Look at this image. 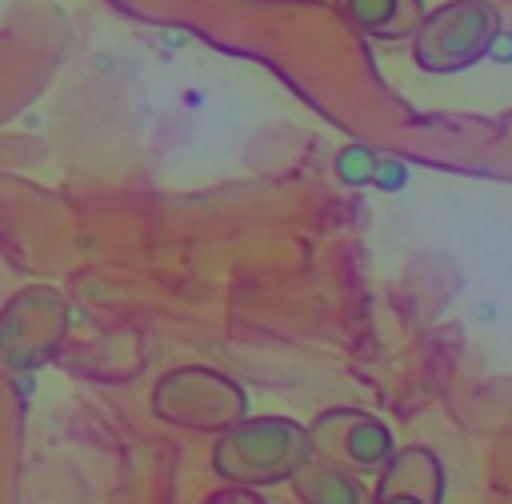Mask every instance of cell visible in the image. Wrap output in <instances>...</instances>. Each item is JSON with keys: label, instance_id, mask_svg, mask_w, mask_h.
Here are the masks:
<instances>
[{"label": "cell", "instance_id": "cell-5", "mask_svg": "<svg viewBox=\"0 0 512 504\" xmlns=\"http://www.w3.org/2000/svg\"><path fill=\"white\" fill-rule=\"evenodd\" d=\"M64 332V304L52 288H24L0 312V368H36Z\"/></svg>", "mask_w": 512, "mask_h": 504}, {"label": "cell", "instance_id": "cell-6", "mask_svg": "<svg viewBox=\"0 0 512 504\" xmlns=\"http://www.w3.org/2000/svg\"><path fill=\"white\" fill-rule=\"evenodd\" d=\"M372 504H444V464L432 448L408 444L392 448V456L380 468Z\"/></svg>", "mask_w": 512, "mask_h": 504}, {"label": "cell", "instance_id": "cell-7", "mask_svg": "<svg viewBox=\"0 0 512 504\" xmlns=\"http://www.w3.org/2000/svg\"><path fill=\"white\" fill-rule=\"evenodd\" d=\"M300 504H372L368 488L360 484V472H348L332 460L304 456V464L288 476Z\"/></svg>", "mask_w": 512, "mask_h": 504}, {"label": "cell", "instance_id": "cell-9", "mask_svg": "<svg viewBox=\"0 0 512 504\" xmlns=\"http://www.w3.org/2000/svg\"><path fill=\"white\" fill-rule=\"evenodd\" d=\"M336 172H340V180H348V184H380V188H396V180H388L384 172H404V164H396L392 156H380V152H372V148H344L340 156H336Z\"/></svg>", "mask_w": 512, "mask_h": 504}, {"label": "cell", "instance_id": "cell-8", "mask_svg": "<svg viewBox=\"0 0 512 504\" xmlns=\"http://www.w3.org/2000/svg\"><path fill=\"white\" fill-rule=\"evenodd\" d=\"M336 12L372 40H412L424 0H332Z\"/></svg>", "mask_w": 512, "mask_h": 504}, {"label": "cell", "instance_id": "cell-1", "mask_svg": "<svg viewBox=\"0 0 512 504\" xmlns=\"http://www.w3.org/2000/svg\"><path fill=\"white\" fill-rule=\"evenodd\" d=\"M308 456V432L292 416H240L212 444V472L240 488L284 484Z\"/></svg>", "mask_w": 512, "mask_h": 504}, {"label": "cell", "instance_id": "cell-2", "mask_svg": "<svg viewBox=\"0 0 512 504\" xmlns=\"http://www.w3.org/2000/svg\"><path fill=\"white\" fill-rule=\"evenodd\" d=\"M500 36V12L488 0H444L424 12L412 32V60L432 76H452L480 64Z\"/></svg>", "mask_w": 512, "mask_h": 504}, {"label": "cell", "instance_id": "cell-3", "mask_svg": "<svg viewBox=\"0 0 512 504\" xmlns=\"http://www.w3.org/2000/svg\"><path fill=\"white\" fill-rule=\"evenodd\" d=\"M152 408H156V416H164L172 424H184L196 432H220L244 416L248 400H244V388L236 380H228L224 372L192 364V368L168 372L156 384Z\"/></svg>", "mask_w": 512, "mask_h": 504}, {"label": "cell", "instance_id": "cell-4", "mask_svg": "<svg viewBox=\"0 0 512 504\" xmlns=\"http://www.w3.org/2000/svg\"><path fill=\"white\" fill-rule=\"evenodd\" d=\"M304 432L308 456L332 460L348 472H380L396 448L392 428L364 408H328L312 424H304Z\"/></svg>", "mask_w": 512, "mask_h": 504}]
</instances>
